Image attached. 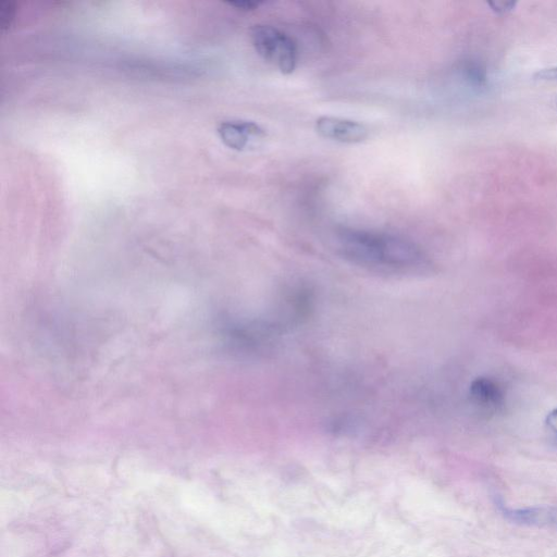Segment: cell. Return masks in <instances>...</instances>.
<instances>
[{
  "label": "cell",
  "mask_w": 557,
  "mask_h": 557,
  "mask_svg": "<svg viewBox=\"0 0 557 557\" xmlns=\"http://www.w3.org/2000/svg\"><path fill=\"white\" fill-rule=\"evenodd\" d=\"M250 38L257 53L273 63L283 74L294 72L297 64V45L292 37L280 29L258 24L251 28Z\"/></svg>",
  "instance_id": "cell-2"
},
{
  "label": "cell",
  "mask_w": 557,
  "mask_h": 557,
  "mask_svg": "<svg viewBox=\"0 0 557 557\" xmlns=\"http://www.w3.org/2000/svg\"><path fill=\"white\" fill-rule=\"evenodd\" d=\"M534 79L557 82V65L541 69L533 74Z\"/></svg>",
  "instance_id": "cell-8"
},
{
  "label": "cell",
  "mask_w": 557,
  "mask_h": 557,
  "mask_svg": "<svg viewBox=\"0 0 557 557\" xmlns=\"http://www.w3.org/2000/svg\"><path fill=\"white\" fill-rule=\"evenodd\" d=\"M218 134L225 146L240 151L247 148L251 140L263 138L265 131L252 121L227 120L219 124Z\"/></svg>",
  "instance_id": "cell-4"
},
{
  "label": "cell",
  "mask_w": 557,
  "mask_h": 557,
  "mask_svg": "<svg viewBox=\"0 0 557 557\" xmlns=\"http://www.w3.org/2000/svg\"><path fill=\"white\" fill-rule=\"evenodd\" d=\"M469 393L473 404L484 412H496L504 406V392L492 379H475L470 385Z\"/></svg>",
  "instance_id": "cell-6"
},
{
  "label": "cell",
  "mask_w": 557,
  "mask_h": 557,
  "mask_svg": "<svg viewBox=\"0 0 557 557\" xmlns=\"http://www.w3.org/2000/svg\"><path fill=\"white\" fill-rule=\"evenodd\" d=\"M545 423L547 428L557 435V408L547 414Z\"/></svg>",
  "instance_id": "cell-12"
},
{
  "label": "cell",
  "mask_w": 557,
  "mask_h": 557,
  "mask_svg": "<svg viewBox=\"0 0 557 557\" xmlns=\"http://www.w3.org/2000/svg\"><path fill=\"white\" fill-rule=\"evenodd\" d=\"M338 248L355 263L391 272L423 267L426 258L413 242L388 233L344 228L337 234Z\"/></svg>",
  "instance_id": "cell-1"
},
{
  "label": "cell",
  "mask_w": 557,
  "mask_h": 557,
  "mask_svg": "<svg viewBox=\"0 0 557 557\" xmlns=\"http://www.w3.org/2000/svg\"><path fill=\"white\" fill-rule=\"evenodd\" d=\"M556 107H557V99H556Z\"/></svg>",
  "instance_id": "cell-13"
},
{
  "label": "cell",
  "mask_w": 557,
  "mask_h": 557,
  "mask_svg": "<svg viewBox=\"0 0 557 557\" xmlns=\"http://www.w3.org/2000/svg\"><path fill=\"white\" fill-rule=\"evenodd\" d=\"M314 128L322 137L344 144H358L369 136V129L362 123L336 116L318 117Z\"/></svg>",
  "instance_id": "cell-3"
},
{
  "label": "cell",
  "mask_w": 557,
  "mask_h": 557,
  "mask_svg": "<svg viewBox=\"0 0 557 557\" xmlns=\"http://www.w3.org/2000/svg\"><path fill=\"white\" fill-rule=\"evenodd\" d=\"M498 505L503 516L511 522L530 527L557 529V507L534 506L510 508L502 503Z\"/></svg>",
  "instance_id": "cell-5"
},
{
  "label": "cell",
  "mask_w": 557,
  "mask_h": 557,
  "mask_svg": "<svg viewBox=\"0 0 557 557\" xmlns=\"http://www.w3.org/2000/svg\"><path fill=\"white\" fill-rule=\"evenodd\" d=\"M492 10L498 13H506L508 11H511L517 2H505V1H493L487 3Z\"/></svg>",
  "instance_id": "cell-11"
},
{
  "label": "cell",
  "mask_w": 557,
  "mask_h": 557,
  "mask_svg": "<svg viewBox=\"0 0 557 557\" xmlns=\"http://www.w3.org/2000/svg\"><path fill=\"white\" fill-rule=\"evenodd\" d=\"M458 71L462 79L473 87H482L486 84V71L476 60L462 61Z\"/></svg>",
  "instance_id": "cell-7"
},
{
  "label": "cell",
  "mask_w": 557,
  "mask_h": 557,
  "mask_svg": "<svg viewBox=\"0 0 557 557\" xmlns=\"http://www.w3.org/2000/svg\"><path fill=\"white\" fill-rule=\"evenodd\" d=\"M13 4L11 2H1L0 3V23L2 27L10 23L13 16Z\"/></svg>",
  "instance_id": "cell-9"
},
{
  "label": "cell",
  "mask_w": 557,
  "mask_h": 557,
  "mask_svg": "<svg viewBox=\"0 0 557 557\" xmlns=\"http://www.w3.org/2000/svg\"><path fill=\"white\" fill-rule=\"evenodd\" d=\"M227 4L244 11H251L257 9L260 4H262L261 1H228Z\"/></svg>",
  "instance_id": "cell-10"
}]
</instances>
